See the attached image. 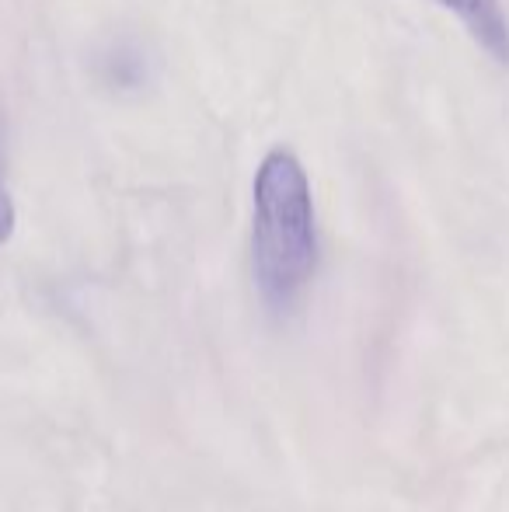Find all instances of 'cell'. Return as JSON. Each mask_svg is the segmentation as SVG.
<instances>
[{"label": "cell", "instance_id": "cell-1", "mask_svg": "<svg viewBox=\"0 0 509 512\" xmlns=\"http://www.w3.org/2000/svg\"><path fill=\"white\" fill-rule=\"evenodd\" d=\"M252 199V269L258 293L272 310H286L311 283L318 262L311 182L290 150H269L262 157Z\"/></svg>", "mask_w": 509, "mask_h": 512}, {"label": "cell", "instance_id": "cell-2", "mask_svg": "<svg viewBox=\"0 0 509 512\" xmlns=\"http://www.w3.org/2000/svg\"><path fill=\"white\" fill-rule=\"evenodd\" d=\"M447 11H454L464 21L471 35L496 56L499 63H509V21L499 0H436Z\"/></svg>", "mask_w": 509, "mask_h": 512}, {"label": "cell", "instance_id": "cell-3", "mask_svg": "<svg viewBox=\"0 0 509 512\" xmlns=\"http://www.w3.org/2000/svg\"><path fill=\"white\" fill-rule=\"evenodd\" d=\"M14 234V203H11V192L7 185L0 182V244H7Z\"/></svg>", "mask_w": 509, "mask_h": 512}]
</instances>
